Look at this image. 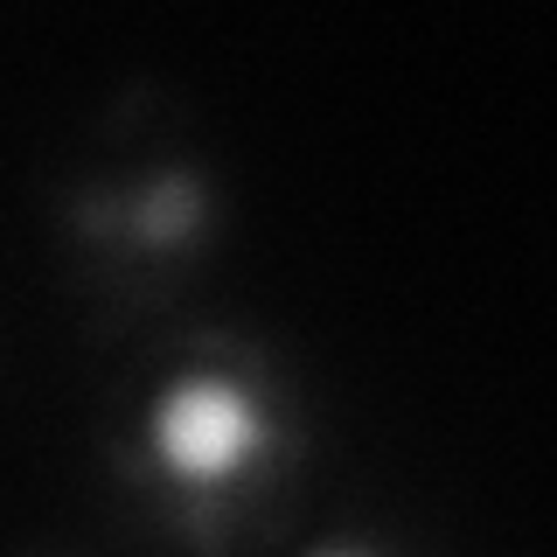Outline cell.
Returning <instances> with one entry per match:
<instances>
[{
	"instance_id": "7a4b0ae2",
	"label": "cell",
	"mask_w": 557,
	"mask_h": 557,
	"mask_svg": "<svg viewBox=\"0 0 557 557\" xmlns=\"http://www.w3.org/2000/svg\"><path fill=\"white\" fill-rule=\"evenodd\" d=\"M196 231H202V182L188 168L153 174V182L126 202V237L139 251H182Z\"/></svg>"
},
{
	"instance_id": "6da1fadb",
	"label": "cell",
	"mask_w": 557,
	"mask_h": 557,
	"mask_svg": "<svg viewBox=\"0 0 557 557\" xmlns=\"http://www.w3.org/2000/svg\"><path fill=\"white\" fill-rule=\"evenodd\" d=\"M265 405L223 370L174 376L147 411V446L182 487H231L265 453Z\"/></svg>"
},
{
	"instance_id": "3957f363",
	"label": "cell",
	"mask_w": 557,
	"mask_h": 557,
	"mask_svg": "<svg viewBox=\"0 0 557 557\" xmlns=\"http://www.w3.org/2000/svg\"><path fill=\"white\" fill-rule=\"evenodd\" d=\"M307 557H376V550H362V544H321V550H307Z\"/></svg>"
}]
</instances>
